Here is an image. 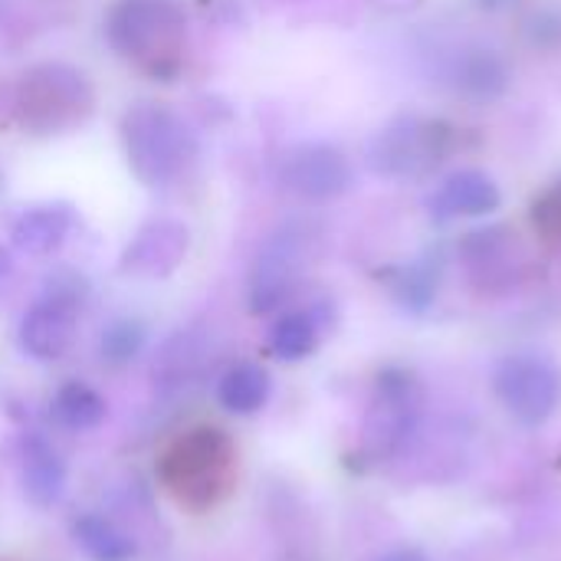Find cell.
Wrapping results in <instances>:
<instances>
[{"label": "cell", "instance_id": "cell-1", "mask_svg": "<svg viewBox=\"0 0 561 561\" xmlns=\"http://www.w3.org/2000/svg\"><path fill=\"white\" fill-rule=\"evenodd\" d=\"M105 36L118 56L168 82L178 76L187 39V16L178 0H115Z\"/></svg>", "mask_w": 561, "mask_h": 561}, {"label": "cell", "instance_id": "cell-2", "mask_svg": "<svg viewBox=\"0 0 561 561\" xmlns=\"http://www.w3.org/2000/svg\"><path fill=\"white\" fill-rule=\"evenodd\" d=\"M158 477L181 506L214 510L237 483V447L217 427H194L161 454Z\"/></svg>", "mask_w": 561, "mask_h": 561}, {"label": "cell", "instance_id": "cell-3", "mask_svg": "<svg viewBox=\"0 0 561 561\" xmlns=\"http://www.w3.org/2000/svg\"><path fill=\"white\" fill-rule=\"evenodd\" d=\"M122 145L131 174L148 187L178 184L197 158L184 118L158 102H138L122 115Z\"/></svg>", "mask_w": 561, "mask_h": 561}, {"label": "cell", "instance_id": "cell-4", "mask_svg": "<svg viewBox=\"0 0 561 561\" xmlns=\"http://www.w3.org/2000/svg\"><path fill=\"white\" fill-rule=\"evenodd\" d=\"M95 105L89 79L66 62L30 66L13 85V115L33 135H62L79 128Z\"/></svg>", "mask_w": 561, "mask_h": 561}, {"label": "cell", "instance_id": "cell-5", "mask_svg": "<svg viewBox=\"0 0 561 561\" xmlns=\"http://www.w3.org/2000/svg\"><path fill=\"white\" fill-rule=\"evenodd\" d=\"M454 145V125L424 115H398L368 141V164L385 178H421L440 168Z\"/></svg>", "mask_w": 561, "mask_h": 561}, {"label": "cell", "instance_id": "cell-6", "mask_svg": "<svg viewBox=\"0 0 561 561\" xmlns=\"http://www.w3.org/2000/svg\"><path fill=\"white\" fill-rule=\"evenodd\" d=\"M500 404L526 427L546 424L561 401L559 368L542 355H506L493 371Z\"/></svg>", "mask_w": 561, "mask_h": 561}, {"label": "cell", "instance_id": "cell-7", "mask_svg": "<svg viewBox=\"0 0 561 561\" xmlns=\"http://www.w3.org/2000/svg\"><path fill=\"white\" fill-rule=\"evenodd\" d=\"M421 414V388L408 371H385L375 388L371 411L365 417L362 447L371 460L394 457L411 437Z\"/></svg>", "mask_w": 561, "mask_h": 561}, {"label": "cell", "instance_id": "cell-8", "mask_svg": "<svg viewBox=\"0 0 561 561\" xmlns=\"http://www.w3.org/2000/svg\"><path fill=\"white\" fill-rule=\"evenodd\" d=\"M279 181L286 184V191H293L302 201H335L342 197L352 181V161L325 141H309V145H296L279 168Z\"/></svg>", "mask_w": 561, "mask_h": 561}, {"label": "cell", "instance_id": "cell-9", "mask_svg": "<svg viewBox=\"0 0 561 561\" xmlns=\"http://www.w3.org/2000/svg\"><path fill=\"white\" fill-rule=\"evenodd\" d=\"M187 247H191V233L184 224L151 220L135 233V240L122 253V273L141 279H164L184 263Z\"/></svg>", "mask_w": 561, "mask_h": 561}, {"label": "cell", "instance_id": "cell-10", "mask_svg": "<svg viewBox=\"0 0 561 561\" xmlns=\"http://www.w3.org/2000/svg\"><path fill=\"white\" fill-rule=\"evenodd\" d=\"M302 243L296 233H279L266 243V250L260 253L253 276H250V309L253 312H273L276 306L286 302V296L293 293V286L299 283L302 273Z\"/></svg>", "mask_w": 561, "mask_h": 561}, {"label": "cell", "instance_id": "cell-11", "mask_svg": "<svg viewBox=\"0 0 561 561\" xmlns=\"http://www.w3.org/2000/svg\"><path fill=\"white\" fill-rule=\"evenodd\" d=\"M76 312L79 306L56 296H43L20 319V332H16L20 348L36 362L62 358L76 342Z\"/></svg>", "mask_w": 561, "mask_h": 561}, {"label": "cell", "instance_id": "cell-12", "mask_svg": "<svg viewBox=\"0 0 561 561\" xmlns=\"http://www.w3.org/2000/svg\"><path fill=\"white\" fill-rule=\"evenodd\" d=\"M503 204L500 184L480 171V168H460L431 197V214L437 220H457V217H490Z\"/></svg>", "mask_w": 561, "mask_h": 561}, {"label": "cell", "instance_id": "cell-13", "mask_svg": "<svg viewBox=\"0 0 561 561\" xmlns=\"http://www.w3.org/2000/svg\"><path fill=\"white\" fill-rule=\"evenodd\" d=\"M447 79H450V85L460 95L477 99V102H490V99H500L510 89L513 69H510V62L496 49H490V46H467V49H460L450 59Z\"/></svg>", "mask_w": 561, "mask_h": 561}, {"label": "cell", "instance_id": "cell-14", "mask_svg": "<svg viewBox=\"0 0 561 561\" xmlns=\"http://www.w3.org/2000/svg\"><path fill=\"white\" fill-rule=\"evenodd\" d=\"M72 224H76V214H72L69 204H39V207L23 210L13 220L10 237H13V243L23 253H30V256H49V253H56L66 243Z\"/></svg>", "mask_w": 561, "mask_h": 561}, {"label": "cell", "instance_id": "cell-15", "mask_svg": "<svg viewBox=\"0 0 561 561\" xmlns=\"http://www.w3.org/2000/svg\"><path fill=\"white\" fill-rule=\"evenodd\" d=\"M20 480H23V493L33 506L46 510L56 506L66 493V467L59 460V454L39 440L30 437L23 444V467H20Z\"/></svg>", "mask_w": 561, "mask_h": 561}, {"label": "cell", "instance_id": "cell-16", "mask_svg": "<svg viewBox=\"0 0 561 561\" xmlns=\"http://www.w3.org/2000/svg\"><path fill=\"white\" fill-rule=\"evenodd\" d=\"M273 391V381L266 375L263 365L253 362H240L233 368L224 371L220 385H217V398L230 414H256L266 408Z\"/></svg>", "mask_w": 561, "mask_h": 561}, {"label": "cell", "instance_id": "cell-17", "mask_svg": "<svg viewBox=\"0 0 561 561\" xmlns=\"http://www.w3.org/2000/svg\"><path fill=\"white\" fill-rule=\"evenodd\" d=\"M72 539L82 549L89 561H131L135 559V542L128 533H122L112 519L105 516H79L72 523Z\"/></svg>", "mask_w": 561, "mask_h": 561}, {"label": "cell", "instance_id": "cell-18", "mask_svg": "<svg viewBox=\"0 0 561 561\" xmlns=\"http://www.w3.org/2000/svg\"><path fill=\"white\" fill-rule=\"evenodd\" d=\"M49 411H53L56 424H62L66 431H92L105 421V401L85 381H66L53 394Z\"/></svg>", "mask_w": 561, "mask_h": 561}, {"label": "cell", "instance_id": "cell-19", "mask_svg": "<svg viewBox=\"0 0 561 561\" xmlns=\"http://www.w3.org/2000/svg\"><path fill=\"white\" fill-rule=\"evenodd\" d=\"M322 329L312 312H286L270 329V352L283 362H302L319 348Z\"/></svg>", "mask_w": 561, "mask_h": 561}, {"label": "cell", "instance_id": "cell-20", "mask_svg": "<svg viewBox=\"0 0 561 561\" xmlns=\"http://www.w3.org/2000/svg\"><path fill=\"white\" fill-rule=\"evenodd\" d=\"M141 348H145V325L135 319H115L99 339V352L108 365H128L141 355Z\"/></svg>", "mask_w": 561, "mask_h": 561}, {"label": "cell", "instance_id": "cell-21", "mask_svg": "<svg viewBox=\"0 0 561 561\" xmlns=\"http://www.w3.org/2000/svg\"><path fill=\"white\" fill-rule=\"evenodd\" d=\"M529 217H533L536 233L561 243V181L549 184L542 194H536V201L529 207Z\"/></svg>", "mask_w": 561, "mask_h": 561}, {"label": "cell", "instance_id": "cell-22", "mask_svg": "<svg viewBox=\"0 0 561 561\" xmlns=\"http://www.w3.org/2000/svg\"><path fill=\"white\" fill-rule=\"evenodd\" d=\"M394 293L401 296V302H404V306H411V309H424V306L434 299V293H437V276H434L427 266H408V270L398 276Z\"/></svg>", "mask_w": 561, "mask_h": 561}, {"label": "cell", "instance_id": "cell-23", "mask_svg": "<svg viewBox=\"0 0 561 561\" xmlns=\"http://www.w3.org/2000/svg\"><path fill=\"white\" fill-rule=\"evenodd\" d=\"M375 561H427V556L417 552V549H398V552H388V556H381V559Z\"/></svg>", "mask_w": 561, "mask_h": 561}, {"label": "cell", "instance_id": "cell-24", "mask_svg": "<svg viewBox=\"0 0 561 561\" xmlns=\"http://www.w3.org/2000/svg\"><path fill=\"white\" fill-rule=\"evenodd\" d=\"M10 273H13V256L7 247H0V279H7Z\"/></svg>", "mask_w": 561, "mask_h": 561}]
</instances>
